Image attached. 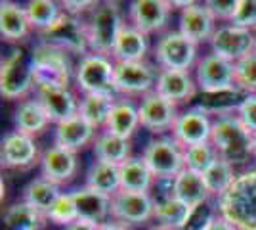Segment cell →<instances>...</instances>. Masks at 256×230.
I'll return each mask as SVG.
<instances>
[{
  "label": "cell",
  "mask_w": 256,
  "mask_h": 230,
  "mask_svg": "<svg viewBox=\"0 0 256 230\" xmlns=\"http://www.w3.org/2000/svg\"><path fill=\"white\" fill-rule=\"evenodd\" d=\"M218 215L235 230H256V169L237 175L232 188L218 199Z\"/></svg>",
  "instance_id": "obj_1"
},
{
  "label": "cell",
  "mask_w": 256,
  "mask_h": 230,
  "mask_svg": "<svg viewBox=\"0 0 256 230\" xmlns=\"http://www.w3.org/2000/svg\"><path fill=\"white\" fill-rule=\"evenodd\" d=\"M252 138L254 134L239 117H220L212 123L210 144L218 152V157L230 163H245L252 155Z\"/></svg>",
  "instance_id": "obj_2"
},
{
  "label": "cell",
  "mask_w": 256,
  "mask_h": 230,
  "mask_svg": "<svg viewBox=\"0 0 256 230\" xmlns=\"http://www.w3.org/2000/svg\"><path fill=\"white\" fill-rule=\"evenodd\" d=\"M122 27H124V23L120 20V14L115 4H111V2L98 4L92 10L90 22L86 23L90 50L94 54L106 56V58L109 54L113 56Z\"/></svg>",
  "instance_id": "obj_3"
},
{
  "label": "cell",
  "mask_w": 256,
  "mask_h": 230,
  "mask_svg": "<svg viewBox=\"0 0 256 230\" xmlns=\"http://www.w3.org/2000/svg\"><path fill=\"white\" fill-rule=\"evenodd\" d=\"M32 71L36 87H65L71 79V64L67 52L52 44L40 43L32 50Z\"/></svg>",
  "instance_id": "obj_4"
},
{
  "label": "cell",
  "mask_w": 256,
  "mask_h": 230,
  "mask_svg": "<svg viewBox=\"0 0 256 230\" xmlns=\"http://www.w3.org/2000/svg\"><path fill=\"white\" fill-rule=\"evenodd\" d=\"M142 159L150 167L155 178H176L186 169L184 163V146L172 138H155L151 140Z\"/></svg>",
  "instance_id": "obj_5"
},
{
  "label": "cell",
  "mask_w": 256,
  "mask_h": 230,
  "mask_svg": "<svg viewBox=\"0 0 256 230\" xmlns=\"http://www.w3.org/2000/svg\"><path fill=\"white\" fill-rule=\"evenodd\" d=\"M34 87L32 58L20 50H14L4 62L0 71V94L8 100L23 98Z\"/></svg>",
  "instance_id": "obj_6"
},
{
  "label": "cell",
  "mask_w": 256,
  "mask_h": 230,
  "mask_svg": "<svg viewBox=\"0 0 256 230\" xmlns=\"http://www.w3.org/2000/svg\"><path fill=\"white\" fill-rule=\"evenodd\" d=\"M76 85L84 94H115V64L106 56L90 54L76 67Z\"/></svg>",
  "instance_id": "obj_7"
},
{
  "label": "cell",
  "mask_w": 256,
  "mask_h": 230,
  "mask_svg": "<svg viewBox=\"0 0 256 230\" xmlns=\"http://www.w3.org/2000/svg\"><path fill=\"white\" fill-rule=\"evenodd\" d=\"M40 37H42V43L62 48L67 54H84L90 48L86 23L67 12L60 16V20L48 31L40 33Z\"/></svg>",
  "instance_id": "obj_8"
},
{
  "label": "cell",
  "mask_w": 256,
  "mask_h": 230,
  "mask_svg": "<svg viewBox=\"0 0 256 230\" xmlns=\"http://www.w3.org/2000/svg\"><path fill=\"white\" fill-rule=\"evenodd\" d=\"M212 52L220 58H224L232 64L241 62L243 58L256 52V39L248 29L237 27V25H224L216 29L214 37L210 39Z\"/></svg>",
  "instance_id": "obj_9"
},
{
  "label": "cell",
  "mask_w": 256,
  "mask_h": 230,
  "mask_svg": "<svg viewBox=\"0 0 256 230\" xmlns=\"http://www.w3.org/2000/svg\"><path fill=\"white\" fill-rule=\"evenodd\" d=\"M153 215H155V201L151 199L150 194L118 190L111 197V217L122 226L144 224L153 219Z\"/></svg>",
  "instance_id": "obj_10"
},
{
  "label": "cell",
  "mask_w": 256,
  "mask_h": 230,
  "mask_svg": "<svg viewBox=\"0 0 256 230\" xmlns=\"http://www.w3.org/2000/svg\"><path fill=\"white\" fill-rule=\"evenodd\" d=\"M197 44L188 41L180 31L166 33L155 48V60L162 69L170 71H188L195 62Z\"/></svg>",
  "instance_id": "obj_11"
},
{
  "label": "cell",
  "mask_w": 256,
  "mask_h": 230,
  "mask_svg": "<svg viewBox=\"0 0 256 230\" xmlns=\"http://www.w3.org/2000/svg\"><path fill=\"white\" fill-rule=\"evenodd\" d=\"M197 85L206 94H220L234 90L235 64L216 54L204 56L197 64Z\"/></svg>",
  "instance_id": "obj_12"
},
{
  "label": "cell",
  "mask_w": 256,
  "mask_h": 230,
  "mask_svg": "<svg viewBox=\"0 0 256 230\" xmlns=\"http://www.w3.org/2000/svg\"><path fill=\"white\" fill-rule=\"evenodd\" d=\"M155 69L146 62L115 64V92L122 94H150L157 87Z\"/></svg>",
  "instance_id": "obj_13"
},
{
  "label": "cell",
  "mask_w": 256,
  "mask_h": 230,
  "mask_svg": "<svg viewBox=\"0 0 256 230\" xmlns=\"http://www.w3.org/2000/svg\"><path fill=\"white\" fill-rule=\"evenodd\" d=\"M140 113V125L150 132H162L174 129L176 121H178V113H176V104L168 102L157 94L155 90L150 92L148 96H144L142 106L138 108Z\"/></svg>",
  "instance_id": "obj_14"
},
{
  "label": "cell",
  "mask_w": 256,
  "mask_h": 230,
  "mask_svg": "<svg viewBox=\"0 0 256 230\" xmlns=\"http://www.w3.org/2000/svg\"><path fill=\"white\" fill-rule=\"evenodd\" d=\"M172 2L164 0H134L130 4V22L132 27H136L144 35L157 33L160 31L170 16Z\"/></svg>",
  "instance_id": "obj_15"
},
{
  "label": "cell",
  "mask_w": 256,
  "mask_h": 230,
  "mask_svg": "<svg viewBox=\"0 0 256 230\" xmlns=\"http://www.w3.org/2000/svg\"><path fill=\"white\" fill-rule=\"evenodd\" d=\"M36 100L42 104L50 121L56 125L78 115V102L65 87H36Z\"/></svg>",
  "instance_id": "obj_16"
},
{
  "label": "cell",
  "mask_w": 256,
  "mask_h": 230,
  "mask_svg": "<svg viewBox=\"0 0 256 230\" xmlns=\"http://www.w3.org/2000/svg\"><path fill=\"white\" fill-rule=\"evenodd\" d=\"M214 20L212 14L208 8L203 4H195L190 2L186 8H182L180 14V33L192 41L193 44L204 43L208 39H212L216 29H214Z\"/></svg>",
  "instance_id": "obj_17"
},
{
  "label": "cell",
  "mask_w": 256,
  "mask_h": 230,
  "mask_svg": "<svg viewBox=\"0 0 256 230\" xmlns=\"http://www.w3.org/2000/svg\"><path fill=\"white\" fill-rule=\"evenodd\" d=\"M172 131H174V140H178L184 148H190L197 144L210 142L212 123L203 110H190L178 117Z\"/></svg>",
  "instance_id": "obj_18"
},
{
  "label": "cell",
  "mask_w": 256,
  "mask_h": 230,
  "mask_svg": "<svg viewBox=\"0 0 256 230\" xmlns=\"http://www.w3.org/2000/svg\"><path fill=\"white\" fill-rule=\"evenodd\" d=\"M36 144L32 136L12 132L2 140V165L8 169H23L36 159Z\"/></svg>",
  "instance_id": "obj_19"
},
{
  "label": "cell",
  "mask_w": 256,
  "mask_h": 230,
  "mask_svg": "<svg viewBox=\"0 0 256 230\" xmlns=\"http://www.w3.org/2000/svg\"><path fill=\"white\" fill-rule=\"evenodd\" d=\"M40 169H42V176L48 178L54 184H64L67 180H71L76 171V159L75 153L67 152L64 148L52 146L42 153L40 159Z\"/></svg>",
  "instance_id": "obj_20"
},
{
  "label": "cell",
  "mask_w": 256,
  "mask_h": 230,
  "mask_svg": "<svg viewBox=\"0 0 256 230\" xmlns=\"http://www.w3.org/2000/svg\"><path fill=\"white\" fill-rule=\"evenodd\" d=\"M94 127L88 125L80 115H75L73 119L64 121L60 125H56V134L54 140L58 148H64L67 152H78L80 148H84L86 144L92 140L94 136Z\"/></svg>",
  "instance_id": "obj_21"
},
{
  "label": "cell",
  "mask_w": 256,
  "mask_h": 230,
  "mask_svg": "<svg viewBox=\"0 0 256 230\" xmlns=\"http://www.w3.org/2000/svg\"><path fill=\"white\" fill-rule=\"evenodd\" d=\"M155 92L172 104H178V102H186V100L192 98L195 94V85H193V79L188 71L160 69Z\"/></svg>",
  "instance_id": "obj_22"
},
{
  "label": "cell",
  "mask_w": 256,
  "mask_h": 230,
  "mask_svg": "<svg viewBox=\"0 0 256 230\" xmlns=\"http://www.w3.org/2000/svg\"><path fill=\"white\" fill-rule=\"evenodd\" d=\"M31 22L27 18L25 8L16 2H2L0 4V35L8 43H20L31 33Z\"/></svg>",
  "instance_id": "obj_23"
},
{
  "label": "cell",
  "mask_w": 256,
  "mask_h": 230,
  "mask_svg": "<svg viewBox=\"0 0 256 230\" xmlns=\"http://www.w3.org/2000/svg\"><path fill=\"white\" fill-rule=\"evenodd\" d=\"M170 196L180 199L182 203H186L190 209L199 205V203H203L206 199H210V194L206 190L203 175L188 171V169H184L180 175L172 180Z\"/></svg>",
  "instance_id": "obj_24"
},
{
  "label": "cell",
  "mask_w": 256,
  "mask_h": 230,
  "mask_svg": "<svg viewBox=\"0 0 256 230\" xmlns=\"http://www.w3.org/2000/svg\"><path fill=\"white\" fill-rule=\"evenodd\" d=\"M73 197L78 211V219L102 224L107 215H111V197L106 194H100L96 190L84 186L80 190H75Z\"/></svg>",
  "instance_id": "obj_25"
},
{
  "label": "cell",
  "mask_w": 256,
  "mask_h": 230,
  "mask_svg": "<svg viewBox=\"0 0 256 230\" xmlns=\"http://www.w3.org/2000/svg\"><path fill=\"white\" fill-rule=\"evenodd\" d=\"M146 52H148V35H144L132 25H124L113 50V58L117 60V64L144 62Z\"/></svg>",
  "instance_id": "obj_26"
},
{
  "label": "cell",
  "mask_w": 256,
  "mask_h": 230,
  "mask_svg": "<svg viewBox=\"0 0 256 230\" xmlns=\"http://www.w3.org/2000/svg\"><path fill=\"white\" fill-rule=\"evenodd\" d=\"M118 169H120V190L138 192V194L150 192L155 176L142 157H130L124 163L118 165Z\"/></svg>",
  "instance_id": "obj_27"
},
{
  "label": "cell",
  "mask_w": 256,
  "mask_h": 230,
  "mask_svg": "<svg viewBox=\"0 0 256 230\" xmlns=\"http://www.w3.org/2000/svg\"><path fill=\"white\" fill-rule=\"evenodd\" d=\"M115 104V96L111 94H84L78 102V115L94 129H100L107 125Z\"/></svg>",
  "instance_id": "obj_28"
},
{
  "label": "cell",
  "mask_w": 256,
  "mask_h": 230,
  "mask_svg": "<svg viewBox=\"0 0 256 230\" xmlns=\"http://www.w3.org/2000/svg\"><path fill=\"white\" fill-rule=\"evenodd\" d=\"M16 132H22L27 136H34L38 132H42L46 129V125L50 123V117L46 110L42 108V104L38 100H27L16 111Z\"/></svg>",
  "instance_id": "obj_29"
},
{
  "label": "cell",
  "mask_w": 256,
  "mask_h": 230,
  "mask_svg": "<svg viewBox=\"0 0 256 230\" xmlns=\"http://www.w3.org/2000/svg\"><path fill=\"white\" fill-rule=\"evenodd\" d=\"M64 192H60V186L50 182L48 178H34L23 190V201L29 203L32 209H36L40 215H46L52 205L58 201V197Z\"/></svg>",
  "instance_id": "obj_30"
},
{
  "label": "cell",
  "mask_w": 256,
  "mask_h": 230,
  "mask_svg": "<svg viewBox=\"0 0 256 230\" xmlns=\"http://www.w3.org/2000/svg\"><path fill=\"white\" fill-rule=\"evenodd\" d=\"M86 186L96 190L100 194L113 197L120 190V169L118 165L96 161L92 163L86 175Z\"/></svg>",
  "instance_id": "obj_31"
},
{
  "label": "cell",
  "mask_w": 256,
  "mask_h": 230,
  "mask_svg": "<svg viewBox=\"0 0 256 230\" xmlns=\"http://www.w3.org/2000/svg\"><path fill=\"white\" fill-rule=\"evenodd\" d=\"M140 127V113L138 108L132 104V102H117L115 108L109 115V121L106 125V131L120 136V138H126L130 140V136L136 132V129Z\"/></svg>",
  "instance_id": "obj_32"
},
{
  "label": "cell",
  "mask_w": 256,
  "mask_h": 230,
  "mask_svg": "<svg viewBox=\"0 0 256 230\" xmlns=\"http://www.w3.org/2000/svg\"><path fill=\"white\" fill-rule=\"evenodd\" d=\"M94 155L96 161L120 165L130 159V140L115 136L111 132H102L94 140Z\"/></svg>",
  "instance_id": "obj_33"
},
{
  "label": "cell",
  "mask_w": 256,
  "mask_h": 230,
  "mask_svg": "<svg viewBox=\"0 0 256 230\" xmlns=\"http://www.w3.org/2000/svg\"><path fill=\"white\" fill-rule=\"evenodd\" d=\"M235 167L234 163L226 161V159H216L214 165L203 175V180L206 184V190L210 196H216L218 199L224 196L226 192L232 188V184L235 182Z\"/></svg>",
  "instance_id": "obj_34"
},
{
  "label": "cell",
  "mask_w": 256,
  "mask_h": 230,
  "mask_svg": "<svg viewBox=\"0 0 256 230\" xmlns=\"http://www.w3.org/2000/svg\"><path fill=\"white\" fill-rule=\"evenodd\" d=\"M25 12H27V18L31 22V27L40 31V33L48 31L64 14L60 4L54 0H31V2H27Z\"/></svg>",
  "instance_id": "obj_35"
},
{
  "label": "cell",
  "mask_w": 256,
  "mask_h": 230,
  "mask_svg": "<svg viewBox=\"0 0 256 230\" xmlns=\"http://www.w3.org/2000/svg\"><path fill=\"white\" fill-rule=\"evenodd\" d=\"M188 215H190V207L174 196H168L162 201L155 203L153 219H157V224H164V226H172V228L180 230L186 219H188Z\"/></svg>",
  "instance_id": "obj_36"
},
{
  "label": "cell",
  "mask_w": 256,
  "mask_h": 230,
  "mask_svg": "<svg viewBox=\"0 0 256 230\" xmlns=\"http://www.w3.org/2000/svg\"><path fill=\"white\" fill-rule=\"evenodd\" d=\"M44 215H40L36 209H32L29 203H16L4 211V224L8 230H31L40 226V220Z\"/></svg>",
  "instance_id": "obj_37"
},
{
  "label": "cell",
  "mask_w": 256,
  "mask_h": 230,
  "mask_svg": "<svg viewBox=\"0 0 256 230\" xmlns=\"http://www.w3.org/2000/svg\"><path fill=\"white\" fill-rule=\"evenodd\" d=\"M216 159H218V152L214 150V146L210 142L184 148V163H186V169L193 171V173L204 175L214 165Z\"/></svg>",
  "instance_id": "obj_38"
},
{
  "label": "cell",
  "mask_w": 256,
  "mask_h": 230,
  "mask_svg": "<svg viewBox=\"0 0 256 230\" xmlns=\"http://www.w3.org/2000/svg\"><path fill=\"white\" fill-rule=\"evenodd\" d=\"M44 219H48L54 224H62V226H69L75 220H78V211H76V203L73 192L69 194H62L58 197V201L52 205V209L44 215Z\"/></svg>",
  "instance_id": "obj_39"
},
{
  "label": "cell",
  "mask_w": 256,
  "mask_h": 230,
  "mask_svg": "<svg viewBox=\"0 0 256 230\" xmlns=\"http://www.w3.org/2000/svg\"><path fill=\"white\" fill-rule=\"evenodd\" d=\"M216 219H218L216 207L210 199H206L203 203L190 209V215L180 230H206Z\"/></svg>",
  "instance_id": "obj_40"
},
{
  "label": "cell",
  "mask_w": 256,
  "mask_h": 230,
  "mask_svg": "<svg viewBox=\"0 0 256 230\" xmlns=\"http://www.w3.org/2000/svg\"><path fill=\"white\" fill-rule=\"evenodd\" d=\"M235 87L256 94V52L235 64Z\"/></svg>",
  "instance_id": "obj_41"
},
{
  "label": "cell",
  "mask_w": 256,
  "mask_h": 230,
  "mask_svg": "<svg viewBox=\"0 0 256 230\" xmlns=\"http://www.w3.org/2000/svg\"><path fill=\"white\" fill-rule=\"evenodd\" d=\"M232 25L243 27V29H252L256 27V0H239L237 12H235Z\"/></svg>",
  "instance_id": "obj_42"
},
{
  "label": "cell",
  "mask_w": 256,
  "mask_h": 230,
  "mask_svg": "<svg viewBox=\"0 0 256 230\" xmlns=\"http://www.w3.org/2000/svg\"><path fill=\"white\" fill-rule=\"evenodd\" d=\"M239 0H208L204 2V6L212 14L214 20H222V22H232L237 12Z\"/></svg>",
  "instance_id": "obj_43"
},
{
  "label": "cell",
  "mask_w": 256,
  "mask_h": 230,
  "mask_svg": "<svg viewBox=\"0 0 256 230\" xmlns=\"http://www.w3.org/2000/svg\"><path fill=\"white\" fill-rule=\"evenodd\" d=\"M239 119L243 121L248 131L256 134V94H248L241 104H239Z\"/></svg>",
  "instance_id": "obj_44"
},
{
  "label": "cell",
  "mask_w": 256,
  "mask_h": 230,
  "mask_svg": "<svg viewBox=\"0 0 256 230\" xmlns=\"http://www.w3.org/2000/svg\"><path fill=\"white\" fill-rule=\"evenodd\" d=\"M62 6H64V12L71 14V16H76V14L88 10V8L94 10L98 6V2H71V0H65Z\"/></svg>",
  "instance_id": "obj_45"
},
{
  "label": "cell",
  "mask_w": 256,
  "mask_h": 230,
  "mask_svg": "<svg viewBox=\"0 0 256 230\" xmlns=\"http://www.w3.org/2000/svg\"><path fill=\"white\" fill-rule=\"evenodd\" d=\"M98 228H100V224L90 222V220H82V219H78V220H75L73 224L65 226V230H98Z\"/></svg>",
  "instance_id": "obj_46"
},
{
  "label": "cell",
  "mask_w": 256,
  "mask_h": 230,
  "mask_svg": "<svg viewBox=\"0 0 256 230\" xmlns=\"http://www.w3.org/2000/svg\"><path fill=\"white\" fill-rule=\"evenodd\" d=\"M206 230H235V226H232L224 217H220V215H218V219L214 220L212 224H210Z\"/></svg>",
  "instance_id": "obj_47"
},
{
  "label": "cell",
  "mask_w": 256,
  "mask_h": 230,
  "mask_svg": "<svg viewBox=\"0 0 256 230\" xmlns=\"http://www.w3.org/2000/svg\"><path fill=\"white\" fill-rule=\"evenodd\" d=\"M98 230H126V226H122L118 222H102Z\"/></svg>",
  "instance_id": "obj_48"
},
{
  "label": "cell",
  "mask_w": 256,
  "mask_h": 230,
  "mask_svg": "<svg viewBox=\"0 0 256 230\" xmlns=\"http://www.w3.org/2000/svg\"><path fill=\"white\" fill-rule=\"evenodd\" d=\"M148 230H178V228H172V226H164V224H155Z\"/></svg>",
  "instance_id": "obj_49"
},
{
  "label": "cell",
  "mask_w": 256,
  "mask_h": 230,
  "mask_svg": "<svg viewBox=\"0 0 256 230\" xmlns=\"http://www.w3.org/2000/svg\"><path fill=\"white\" fill-rule=\"evenodd\" d=\"M252 157L256 159V134H254V138H252Z\"/></svg>",
  "instance_id": "obj_50"
},
{
  "label": "cell",
  "mask_w": 256,
  "mask_h": 230,
  "mask_svg": "<svg viewBox=\"0 0 256 230\" xmlns=\"http://www.w3.org/2000/svg\"><path fill=\"white\" fill-rule=\"evenodd\" d=\"M31 230H40V226H36V228H31Z\"/></svg>",
  "instance_id": "obj_51"
}]
</instances>
